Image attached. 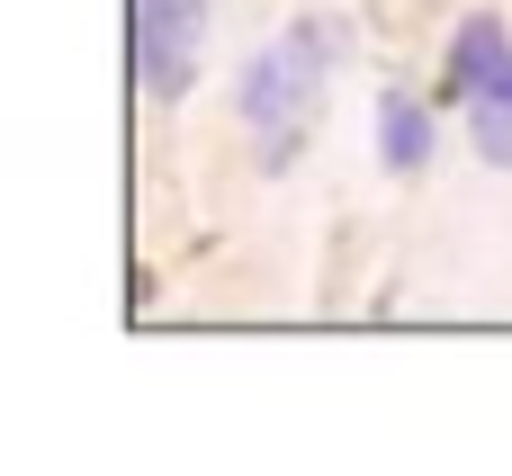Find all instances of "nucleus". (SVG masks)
Wrapping results in <instances>:
<instances>
[{
	"instance_id": "4",
	"label": "nucleus",
	"mask_w": 512,
	"mask_h": 476,
	"mask_svg": "<svg viewBox=\"0 0 512 476\" xmlns=\"http://www.w3.org/2000/svg\"><path fill=\"white\" fill-rule=\"evenodd\" d=\"M378 162H387V171H423V162H432V117H423L405 90L378 99Z\"/></svg>"
},
{
	"instance_id": "2",
	"label": "nucleus",
	"mask_w": 512,
	"mask_h": 476,
	"mask_svg": "<svg viewBox=\"0 0 512 476\" xmlns=\"http://www.w3.org/2000/svg\"><path fill=\"white\" fill-rule=\"evenodd\" d=\"M198 45H207V0H126V63L144 99H189L198 81Z\"/></svg>"
},
{
	"instance_id": "5",
	"label": "nucleus",
	"mask_w": 512,
	"mask_h": 476,
	"mask_svg": "<svg viewBox=\"0 0 512 476\" xmlns=\"http://www.w3.org/2000/svg\"><path fill=\"white\" fill-rule=\"evenodd\" d=\"M468 135H477V153H486L495 171H512V81L486 90V99H468Z\"/></svg>"
},
{
	"instance_id": "3",
	"label": "nucleus",
	"mask_w": 512,
	"mask_h": 476,
	"mask_svg": "<svg viewBox=\"0 0 512 476\" xmlns=\"http://www.w3.org/2000/svg\"><path fill=\"white\" fill-rule=\"evenodd\" d=\"M504 81H512V27L495 9L459 18V36H450V99L468 108V99H486V90H504Z\"/></svg>"
},
{
	"instance_id": "1",
	"label": "nucleus",
	"mask_w": 512,
	"mask_h": 476,
	"mask_svg": "<svg viewBox=\"0 0 512 476\" xmlns=\"http://www.w3.org/2000/svg\"><path fill=\"white\" fill-rule=\"evenodd\" d=\"M342 54H351V18L306 9L297 27H279V36L243 63L234 108H243V135H252L261 171H288V162L306 153V135H315V117H324V90H333Z\"/></svg>"
}]
</instances>
